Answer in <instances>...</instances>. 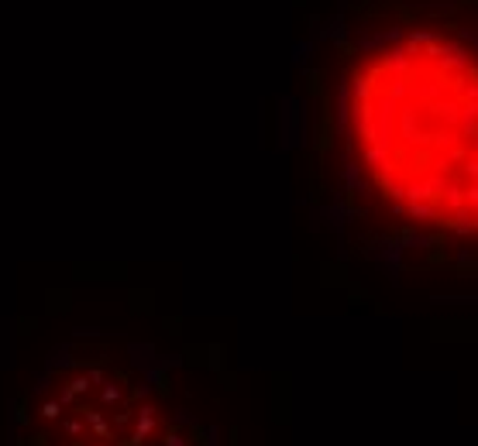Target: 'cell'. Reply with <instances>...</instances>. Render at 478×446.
I'll return each instance as SVG.
<instances>
[{"label": "cell", "mask_w": 478, "mask_h": 446, "mask_svg": "<svg viewBox=\"0 0 478 446\" xmlns=\"http://www.w3.org/2000/svg\"><path fill=\"white\" fill-rule=\"evenodd\" d=\"M306 79L341 244L396 282L478 285V0H341Z\"/></svg>", "instance_id": "6da1fadb"}, {"label": "cell", "mask_w": 478, "mask_h": 446, "mask_svg": "<svg viewBox=\"0 0 478 446\" xmlns=\"http://www.w3.org/2000/svg\"><path fill=\"white\" fill-rule=\"evenodd\" d=\"M35 415H38V423H45V426H56L62 415H66V405H62L56 395H48V398H41L38 405H35Z\"/></svg>", "instance_id": "7a4b0ae2"}]
</instances>
